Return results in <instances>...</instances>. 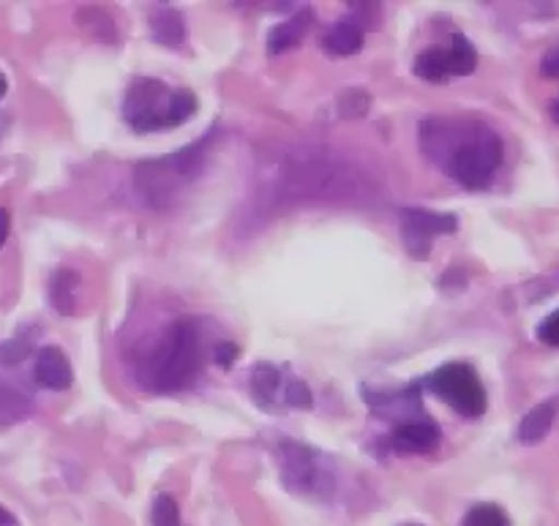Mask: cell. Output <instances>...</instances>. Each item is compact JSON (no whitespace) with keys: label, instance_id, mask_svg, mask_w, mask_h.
I'll return each mask as SVG.
<instances>
[{"label":"cell","instance_id":"cell-1","mask_svg":"<svg viewBox=\"0 0 559 526\" xmlns=\"http://www.w3.org/2000/svg\"><path fill=\"white\" fill-rule=\"evenodd\" d=\"M420 151L442 167L448 178L467 189H484L502 167L506 145L480 120L429 118L420 123Z\"/></svg>","mask_w":559,"mask_h":526},{"label":"cell","instance_id":"cell-2","mask_svg":"<svg viewBox=\"0 0 559 526\" xmlns=\"http://www.w3.org/2000/svg\"><path fill=\"white\" fill-rule=\"evenodd\" d=\"M200 331L194 327V322L183 320L169 327L162 342L142 358L136 374H140L142 385L151 391H178L186 382L194 380V374L200 371Z\"/></svg>","mask_w":559,"mask_h":526},{"label":"cell","instance_id":"cell-3","mask_svg":"<svg viewBox=\"0 0 559 526\" xmlns=\"http://www.w3.org/2000/svg\"><path fill=\"white\" fill-rule=\"evenodd\" d=\"M197 109V96L191 91H169L158 80L131 82L123 96V118L134 131H162L186 123Z\"/></svg>","mask_w":559,"mask_h":526},{"label":"cell","instance_id":"cell-4","mask_svg":"<svg viewBox=\"0 0 559 526\" xmlns=\"http://www.w3.org/2000/svg\"><path fill=\"white\" fill-rule=\"evenodd\" d=\"M426 387L435 393L437 398L448 404V407L456 409L462 418H480L486 413V387L480 382L478 371L467 363H448L442 369H437L435 374H429Z\"/></svg>","mask_w":559,"mask_h":526},{"label":"cell","instance_id":"cell-5","mask_svg":"<svg viewBox=\"0 0 559 526\" xmlns=\"http://www.w3.org/2000/svg\"><path fill=\"white\" fill-rule=\"evenodd\" d=\"M459 222L456 216H448V213H431L420 211V207H407L402 211V238L404 249L415 260H426L431 254V243H435L437 235L456 232Z\"/></svg>","mask_w":559,"mask_h":526},{"label":"cell","instance_id":"cell-6","mask_svg":"<svg viewBox=\"0 0 559 526\" xmlns=\"http://www.w3.org/2000/svg\"><path fill=\"white\" fill-rule=\"evenodd\" d=\"M442 442V431L431 420H418V423H404L393 431L391 447L404 456H424V453L437 451Z\"/></svg>","mask_w":559,"mask_h":526},{"label":"cell","instance_id":"cell-7","mask_svg":"<svg viewBox=\"0 0 559 526\" xmlns=\"http://www.w3.org/2000/svg\"><path fill=\"white\" fill-rule=\"evenodd\" d=\"M33 376H36L38 385L47 387V391H66V387H71V382H74V371H71L69 358H66L63 349L58 347L38 349Z\"/></svg>","mask_w":559,"mask_h":526},{"label":"cell","instance_id":"cell-8","mask_svg":"<svg viewBox=\"0 0 559 526\" xmlns=\"http://www.w3.org/2000/svg\"><path fill=\"white\" fill-rule=\"evenodd\" d=\"M360 47H364V27L353 16L333 22L325 36H322V49L333 58H347V55L358 52Z\"/></svg>","mask_w":559,"mask_h":526},{"label":"cell","instance_id":"cell-9","mask_svg":"<svg viewBox=\"0 0 559 526\" xmlns=\"http://www.w3.org/2000/svg\"><path fill=\"white\" fill-rule=\"evenodd\" d=\"M557 415H559V398L557 396L540 402L538 407H533L522 418V426H519V440H522L524 445H535V442H540L551 431Z\"/></svg>","mask_w":559,"mask_h":526},{"label":"cell","instance_id":"cell-10","mask_svg":"<svg viewBox=\"0 0 559 526\" xmlns=\"http://www.w3.org/2000/svg\"><path fill=\"white\" fill-rule=\"evenodd\" d=\"M311 25H314V16H311V11H304V14L293 16L289 22L276 25L271 33H267V52L271 55L289 52V49L298 47V44L304 41Z\"/></svg>","mask_w":559,"mask_h":526},{"label":"cell","instance_id":"cell-11","mask_svg":"<svg viewBox=\"0 0 559 526\" xmlns=\"http://www.w3.org/2000/svg\"><path fill=\"white\" fill-rule=\"evenodd\" d=\"M31 409H33L31 396L0 376V429L25 420L27 415H31Z\"/></svg>","mask_w":559,"mask_h":526},{"label":"cell","instance_id":"cell-12","mask_svg":"<svg viewBox=\"0 0 559 526\" xmlns=\"http://www.w3.org/2000/svg\"><path fill=\"white\" fill-rule=\"evenodd\" d=\"M76 289H80V276L69 267H60L52 273L49 282V300L60 314H74L76 311Z\"/></svg>","mask_w":559,"mask_h":526},{"label":"cell","instance_id":"cell-13","mask_svg":"<svg viewBox=\"0 0 559 526\" xmlns=\"http://www.w3.org/2000/svg\"><path fill=\"white\" fill-rule=\"evenodd\" d=\"M151 31L156 41L167 44V47H178L186 38V22L180 11L164 5V9H156L151 14Z\"/></svg>","mask_w":559,"mask_h":526},{"label":"cell","instance_id":"cell-14","mask_svg":"<svg viewBox=\"0 0 559 526\" xmlns=\"http://www.w3.org/2000/svg\"><path fill=\"white\" fill-rule=\"evenodd\" d=\"M442 49H445L448 74L467 76V74H473L475 65H478V52H475V47L464 36H453L451 44Z\"/></svg>","mask_w":559,"mask_h":526},{"label":"cell","instance_id":"cell-15","mask_svg":"<svg viewBox=\"0 0 559 526\" xmlns=\"http://www.w3.org/2000/svg\"><path fill=\"white\" fill-rule=\"evenodd\" d=\"M415 74L420 80H429V82H442L448 80V63H445V49L442 47H429L415 58Z\"/></svg>","mask_w":559,"mask_h":526},{"label":"cell","instance_id":"cell-16","mask_svg":"<svg viewBox=\"0 0 559 526\" xmlns=\"http://www.w3.org/2000/svg\"><path fill=\"white\" fill-rule=\"evenodd\" d=\"M462 526H511V518L500 505L484 502V505L469 507L467 516L462 518Z\"/></svg>","mask_w":559,"mask_h":526},{"label":"cell","instance_id":"cell-17","mask_svg":"<svg viewBox=\"0 0 559 526\" xmlns=\"http://www.w3.org/2000/svg\"><path fill=\"white\" fill-rule=\"evenodd\" d=\"M276 387H278V371L267 363L254 366V371H251V393H254V398L267 402V398L276 396Z\"/></svg>","mask_w":559,"mask_h":526},{"label":"cell","instance_id":"cell-18","mask_svg":"<svg viewBox=\"0 0 559 526\" xmlns=\"http://www.w3.org/2000/svg\"><path fill=\"white\" fill-rule=\"evenodd\" d=\"M151 524L153 526H180L178 502H175L169 494H158L156 500H153V507H151Z\"/></svg>","mask_w":559,"mask_h":526},{"label":"cell","instance_id":"cell-19","mask_svg":"<svg viewBox=\"0 0 559 526\" xmlns=\"http://www.w3.org/2000/svg\"><path fill=\"white\" fill-rule=\"evenodd\" d=\"M31 344L22 342V338H11V342L0 344V363L3 366H16L31 355Z\"/></svg>","mask_w":559,"mask_h":526},{"label":"cell","instance_id":"cell-20","mask_svg":"<svg viewBox=\"0 0 559 526\" xmlns=\"http://www.w3.org/2000/svg\"><path fill=\"white\" fill-rule=\"evenodd\" d=\"M540 71H544V76H555V80H559V44L544 55V60H540ZM551 118H555V123L559 125V98L551 104Z\"/></svg>","mask_w":559,"mask_h":526},{"label":"cell","instance_id":"cell-21","mask_svg":"<svg viewBox=\"0 0 559 526\" xmlns=\"http://www.w3.org/2000/svg\"><path fill=\"white\" fill-rule=\"evenodd\" d=\"M535 333H538V338L546 347H559V309L551 311V314L540 322Z\"/></svg>","mask_w":559,"mask_h":526},{"label":"cell","instance_id":"cell-22","mask_svg":"<svg viewBox=\"0 0 559 526\" xmlns=\"http://www.w3.org/2000/svg\"><path fill=\"white\" fill-rule=\"evenodd\" d=\"M287 402L293 404V407L309 409L311 404H314V396H311V391H309V385H306V382L295 380V382H289V385H287Z\"/></svg>","mask_w":559,"mask_h":526},{"label":"cell","instance_id":"cell-23","mask_svg":"<svg viewBox=\"0 0 559 526\" xmlns=\"http://www.w3.org/2000/svg\"><path fill=\"white\" fill-rule=\"evenodd\" d=\"M213 360H216V363L222 366V369H229V366H233L235 360H238V347H235L233 342L216 344V347H213Z\"/></svg>","mask_w":559,"mask_h":526},{"label":"cell","instance_id":"cell-24","mask_svg":"<svg viewBox=\"0 0 559 526\" xmlns=\"http://www.w3.org/2000/svg\"><path fill=\"white\" fill-rule=\"evenodd\" d=\"M9 232H11V216L5 211H0V249H3Z\"/></svg>","mask_w":559,"mask_h":526},{"label":"cell","instance_id":"cell-25","mask_svg":"<svg viewBox=\"0 0 559 526\" xmlns=\"http://www.w3.org/2000/svg\"><path fill=\"white\" fill-rule=\"evenodd\" d=\"M0 526H16V518L3 505H0Z\"/></svg>","mask_w":559,"mask_h":526},{"label":"cell","instance_id":"cell-26","mask_svg":"<svg viewBox=\"0 0 559 526\" xmlns=\"http://www.w3.org/2000/svg\"><path fill=\"white\" fill-rule=\"evenodd\" d=\"M5 91H9V82H5V76L0 74V98L5 96Z\"/></svg>","mask_w":559,"mask_h":526},{"label":"cell","instance_id":"cell-27","mask_svg":"<svg viewBox=\"0 0 559 526\" xmlns=\"http://www.w3.org/2000/svg\"><path fill=\"white\" fill-rule=\"evenodd\" d=\"M407 526H420V524H407Z\"/></svg>","mask_w":559,"mask_h":526}]
</instances>
